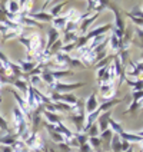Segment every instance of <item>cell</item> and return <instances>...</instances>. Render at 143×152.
<instances>
[{
    "mask_svg": "<svg viewBox=\"0 0 143 152\" xmlns=\"http://www.w3.org/2000/svg\"><path fill=\"white\" fill-rule=\"evenodd\" d=\"M112 112L113 110H107V112H103L99 115V118L96 122H99L97 124V126H99V131H100V134L103 131H106L107 128H109V119L112 118Z\"/></svg>",
    "mask_w": 143,
    "mask_h": 152,
    "instance_id": "5b68a950",
    "label": "cell"
},
{
    "mask_svg": "<svg viewBox=\"0 0 143 152\" xmlns=\"http://www.w3.org/2000/svg\"><path fill=\"white\" fill-rule=\"evenodd\" d=\"M25 144L29 149H34V151H42V149L44 151V148L47 146V145L44 144V141H43V138L40 136L39 132H32L30 135L27 136Z\"/></svg>",
    "mask_w": 143,
    "mask_h": 152,
    "instance_id": "6da1fadb",
    "label": "cell"
},
{
    "mask_svg": "<svg viewBox=\"0 0 143 152\" xmlns=\"http://www.w3.org/2000/svg\"><path fill=\"white\" fill-rule=\"evenodd\" d=\"M27 17H30V19H33L36 22H52L53 20V17L50 16V13H46V12H39V13H32V12H29Z\"/></svg>",
    "mask_w": 143,
    "mask_h": 152,
    "instance_id": "30bf717a",
    "label": "cell"
},
{
    "mask_svg": "<svg viewBox=\"0 0 143 152\" xmlns=\"http://www.w3.org/2000/svg\"><path fill=\"white\" fill-rule=\"evenodd\" d=\"M120 139H123V141H127V142H130V144H143V138L140 136H137L136 134H127V132H122L120 134Z\"/></svg>",
    "mask_w": 143,
    "mask_h": 152,
    "instance_id": "8fae6325",
    "label": "cell"
},
{
    "mask_svg": "<svg viewBox=\"0 0 143 152\" xmlns=\"http://www.w3.org/2000/svg\"><path fill=\"white\" fill-rule=\"evenodd\" d=\"M97 17H99V13H93L89 19L83 20V23H82V25H80V27L77 29V33H79V36H84V33L89 30V27L94 23V20H96Z\"/></svg>",
    "mask_w": 143,
    "mask_h": 152,
    "instance_id": "52a82bcc",
    "label": "cell"
},
{
    "mask_svg": "<svg viewBox=\"0 0 143 152\" xmlns=\"http://www.w3.org/2000/svg\"><path fill=\"white\" fill-rule=\"evenodd\" d=\"M54 106H56L57 112H65V113L72 112V106L68 103H63V102H54Z\"/></svg>",
    "mask_w": 143,
    "mask_h": 152,
    "instance_id": "cb8c5ba5",
    "label": "cell"
},
{
    "mask_svg": "<svg viewBox=\"0 0 143 152\" xmlns=\"http://www.w3.org/2000/svg\"><path fill=\"white\" fill-rule=\"evenodd\" d=\"M66 23H68V20H66L65 17L57 16V17H54V19L52 20V27L56 29V30L59 32V30H63V29L66 27Z\"/></svg>",
    "mask_w": 143,
    "mask_h": 152,
    "instance_id": "5bb4252c",
    "label": "cell"
},
{
    "mask_svg": "<svg viewBox=\"0 0 143 152\" xmlns=\"http://www.w3.org/2000/svg\"><path fill=\"white\" fill-rule=\"evenodd\" d=\"M143 99V91H139V92H132V101L137 102Z\"/></svg>",
    "mask_w": 143,
    "mask_h": 152,
    "instance_id": "f546056e",
    "label": "cell"
},
{
    "mask_svg": "<svg viewBox=\"0 0 143 152\" xmlns=\"http://www.w3.org/2000/svg\"><path fill=\"white\" fill-rule=\"evenodd\" d=\"M37 66V63L36 62H26V60H19V68L22 70V73H26V75H29L34 68Z\"/></svg>",
    "mask_w": 143,
    "mask_h": 152,
    "instance_id": "4fadbf2b",
    "label": "cell"
},
{
    "mask_svg": "<svg viewBox=\"0 0 143 152\" xmlns=\"http://www.w3.org/2000/svg\"><path fill=\"white\" fill-rule=\"evenodd\" d=\"M126 152H133V146H132V148H130L129 151H126Z\"/></svg>",
    "mask_w": 143,
    "mask_h": 152,
    "instance_id": "e575fe53",
    "label": "cell"
},
{
    "mask_svg": "<svg viewBox=\"0 0 143 152\" xmlns=\"http://www.w3.org/2000/svg\"><path fill=\"white\" fill-rule=\"evenodd\" d=\"M109 43H110V48L113 52H118L119 50V45H120V39H119L116 34H112L109 37Z\"/></svg>",
    "mask_w": 143,
    "mask_h": 152,
    "instance_id": "603a6c76",
    "label": "cell"
},
{
    "mask_svg": "<svg viewBox=\"0 0 143 152\" xmlns=\"http://www.w3.org/2000/svg\"><path fill=\"white\" fill-rule=\"evenodd\" d=\"M126 75L127 76H137V72H136V66L133 62H130L129 63V66L126 69Z\"/></svg>",
    "mask_w": 143,
    "mask_h": 152,
    "instance_id": "f1b7e54d",
    "label": "cell"
},
{
    "mask_svg": "<svg viewBox=\"0 0 143 152\" xmlns=\"http://www.w3.org/2000/svg\"><path fill=\"white\" fill-rule=\"evenodd\" d=\"M66 4V1H60V3H56L54 4V7L50 10V16L54 19V17L60 16V12H62V9H63V6Z\"/></svg>",
    "mask_w": 143,
    "mask_h": 152,
    "instance_id": "7402d4cb",
    "label": "cell"
},
{
    "mask_svg": "<svg viewBox=\"0 0 143 152\" xmlns=\"http://www.w3.org/2000/svg\"><path fill=\"white\" fill-rule=\"evenodd\" d=\"M137 136H140V138H143V131H139V132H135Z\"/></svg>",
    "mask_w": 143,
    "mask_h": 152,
    "instance_id": "d6a6232c",
    "label": "cell"
},
{
    "mask_svg": "<svg viewBox=\"0 0 143 152\" xmlns=\"http://www.w3.org/2000/svg\"><path fill=\"white\" fill-rule=\"evenodd\" d=\"M0 151H1V146H0Z\"/></svg>",
    "mask_w": 143,
    "mask_h": 152,
    "instance_id": "8d00e7d4",
    "label": "cell"
},
{
    "mask_svg": "<svg viewBox=\"0 0 143 152\" xmlns=\"http://www.w3.org/2000/svg\"><path fill=\"white\" fill-rule=\"evenodd\" d=\"M0 129L3 131V132H7V134H12L10 132V128H9V125H7V121L3 118L1 115H0Z\"/></svg>",
    "mask_w": 143,
    "mask_h": 152,
    "instance_id": "83f0119b",
    "label": "cell"
},
{
    "mask_svg": "<svg viewBox=\"0 0 143 152\" xmlns=\"http://www.w3.org/2000/svg\"><path fill=\"white\" fill-rule=\"evenodd\" d=\"M3 4H4V6H7V7H4V9L7 10L9 13H12V15H19V13H20V10H22V7H20V1L9 0V1L3 3Z\"/></svg>",
    "mask_w": 143,
    "mask_h": 152,
    "instance_id": "7c38bea8",
    "label": "cell"
},
{
    "mask_svg": "<svg viewBox=\"0 0 143 152\" xmlns=\"http://www.w3.org/2000/svg\"><path fill=\"white\" fill-rule=\"evenodd\" d=\"M93 152H110V151H102L100 149V151H93Z\"/></svg>",
    "mask_w": 143,
    "mask_h": 152,
    "instance_id": "836d02e7",
    "label": "cell"
},
{
    "mask_svg": "<svg viewBox=\"0 0 143 152\" xmlns=\"http://www.w3.org/2000/svg\"><path fill=\"white\" fill-rule=\"evenodd\" d=\"M109 128L113 131V134L115 135H120L122 132H123V128H122V125L119 124V122H116L115 119H109Z\"/></svg>",
    "mask_w": 143,
    "mask_h": 152,
    "instance_id": "ffe728a7",
    "label": "cell"
},
{
    "mask_svg": "<svg viewBox=\"0 0 143 152\" xmlns=\"http://www.w3.org/2000/svg\"><path fill=\"white\" fill-rule=\"evenodd\" d=\"M127 83L132 86L133 92H139V91H143V79H139V80H130L129 77H125Z\"/></svg>",
    "mask_w": 143,
    "mask_h": 152,
    "instance_id": "d6986e66",
    "label": "cell"
},
{
    "mask_svg": "<svg viewBox=\"0 0 143 152\" xmlns=\"http://www.w3.org/2000/svg\"><path fill=\"white\" fill-rule=\"evenodd\" d=\"M0 152H13V148H12V146H7V145H3Z\"/></svg>",
    "mask_w": 143,
    "mask_h": 152,
    "instance_id": "1f68e13d",
    "label": "cell"
},
{
    "mask_svg": "<svg viewBox=\"0 0 143 152\" xmlns=\"http://www.w3.org/2000/svg\"><path fill=\"white\" fill-rule=\"evenodd\" d=\"M59 39H60V33H59V32H57L56 29H53V27H52V29H49V30H47V40H46V49L49 50V49H50L52 46L57 42Z\"/></svg>",
    "mask_w": 143,
    "mask_h": 152,
    "instance_id": "9c48e42d",
    "label": "cell"
},
{
    "mask_svg": "<svg viewBox=\"0 0 143 152\" xmlns=\"http://www.w3.org/2000/svg\"><path fill=\"white\" fill-rule=\"evenodd\" d=\"M43 115L46 116L47 124H50V125H56V124L62 122V116L56 115V113H52V112H47V110H43Z\"/></svg>",
    "mask_w": 143,
    "mask_h": 152,
    "instance_id": "2e32d148",
    "label": "cell"
},
{
    "mask_svg": "<svg viewBox=\"0 0 143 152\" xmlns=\"http://www.w3.org/2000/svg\"><path fill=\"white\" fill-rule=\"evenodd\" d=\"M110 149L113 152H122V141H120V136L119 135L113 134V138L110 141Z\"/></svg>",
    "mask_w": 143,
    "mask_h": 152,
    "instance_id": "e0dca14e",
    "label": "cell"
},
{
    "mask_svg": "<svg viewBox=\"0 0 143 152\" xmlns=\"http://www.w3.org/2000/svg\"><path fill=\"white\" fill-rule=\"evenodd\" d=\"M99 132H100V131H99V126H97V122H94L92 126L89 128V131L86 132V135L89 136V138H94V136L99 135Z\"/></svg>",
    "mask_w": 143,
    "mask_h": 152,
    "instance_id": "d4e9b609",
    "label": "cell"
},
{
    "mask_svg": "<svg viewBox=\"0 0 143 152\" xmlns=\"http://www.w3.org/2000/svg\"><path fill=\"white\" fill-rule=\"evenodd\" d=\"M130 148H132V144H130V142H127V141H123V139H122V152L129 151Z\"/></svg>",
    "mask_w": 143,
    "mask_h": 152,
    "instance_id": "4dcf8cb0",
    "label": "cell"
},
{
    "mask_svg": "<svg viewBox=\"0 0 143 152\" xmlns=\"http://www.w3.org/2000/svg\"><path fill=\"white\" fill-rule=\"evenodd\" d=\"M13 85H15V86H16L22 93H25V95L27 93V88H29V85H27V79H25V77H17V79H15Z\"/></svg>",
    "mask_w": 143,
    "mask_h": 152,
    "instance_id": "9a60e30c",
    "label": "cell"
},
{
    "mask_svg": "<svg viewBox=\"0 0 143 152\" xmlns=\"http://www.w3.org/2000/svg\"><path fill=\"white\" fill-rule=\"evenodd\" d=\"M83 85H84L83 82H77V83H63V82H60V80H56L52 86H49V89L56 93H70L72 91H75V89L83 86Z\"/></svg>",
    "mask_w": 143,
    "mask_h": 152,
    "instance_id": "7a4b0ae2",
    "label": "cell"
},
{
    "mask_svg": "<svg viewBox=\"0 0 143 152\" xmlns=\"http://www.w3.org/2000/svg\"><path fill=\"white\" fill-rule=\"evenodd\" d=\"M12 148H13V152H29L30 149L26 146V144L23 141H20V139H17L15 144L12 145Z\"/></svg>",
    "mask_w": 143,
    "mask_h": 152,
    "instance_id": "44dd1931",
    "label": "cell"
},
{
    "mask_svg": "<svg viewBox=\"0 0 143 152\" xmlns=\"http://www.w3.org/2000/svg\"><path fill=\"white\" fill-rule=\"evenodd\" d=\"M139 145H140V146H142V149H143V144H139Z\"/></svg>",
    "mask_w": 143,
    "mask_h": 152,
    "instance_id": "d590c367",
    "label": "cell"
},
{
    "mask_svg": "<svg viewBox=\"0 0 143 152\" xmlns=\"http://www.w3.org/2000/svg\"><path fill=\"white\" fill-rule=\"evenodd\" d=\"M84 109H82L80 112H77V113H73L72 116H69V119L73 122L77 128V132H80L82 134V129H83V125H84Z\"/></svg>",
    "mask_w": 143,
    "mask_h": 152,
    "instance_id": "8992f818",
    "label": "cell"
},
{
    "mask_svg": "<svg viewBox=\"0 0 143 152\" xmlns=\"http://www.w3.org/2000/svg\"><path fill=\"white\" fill-rule=\"evenodd\" d=\"M17 139V135L16 134H7L6 136H3V138H0V144H3V145H7V146H12V145L16 142Z\"/></svg>",
    "mask_w": 143,
    "mask_h": 152,
    "instance_id": "ac0fdd59",
    "label": "cell"
},
{
    "mask_svg": "<svg viewBox=\"0 0 143 152\" xmlns=\"http://www.w3.org/2000/svg\"><path fill=\"white\" fill-rule=\"evenodd\" d=\"M110 29H113V26L112 25H103V26H99L97 29H93V30H90V32H87V34H84V36H86V39H87V40H90V39L96 37V36L106 34V32L110 30Z\"/></svg>",
    "mask_w": 143,
    "mask_h": 152,
    "instance_id": "ba28073f",
    "label": "cell"
},
{
    "mask_svg": "<svg viewBox=\"0 0 143 152\" xmlns=\"http://www.w3.org/2000/svg\"><path fill=\"white\" fill-rule=\"evenodd\" d=\"M75 138L77 139V142H79V146H82V145H84V144H87V141H89V136L86 135V134H80V132L75 134Z\"/></svg>",
    "mask_w": 143,
    "mask_h": 152,
    "instance_id": "484cf974",
    "label": "cell"
},
{
    "mask_svg": "<svg viewBox=\"0 0 143 152\" xmlns=\"http://www.w3.org/2000/svg\"><path fill=\"white\" fill-rule=\"evenodd\" d=\"M10 92L13 93V96H15V99H16L17 102V108L23 112V115H25L26 119H29V121H32V116H33V112L30 110V108H29V105H27V102H26V99H23L19 93L15 91V89H10Z\"/></svg>",
    "mask_w": 143,
    "mask_h": 152,
    "instance_id": "3957f363",
    "label": "cell"
},
{
    "mask_svg": "<svg viewBox=\"0 0 143 152\" xmlns=\"http://www.w3.org/2000/svg\"><path fill=\"white\" fill-rule=\"evenodd\" d=\"M97 108H99V101H97L96 93L93 92V93H90V96L86 99V103H84V113H86V115H90V113H93Z\"/></svg>",
    "mask_w": 143,
    "mask_h": 152,
    "instance_id": "277c9868",
    "label": "cell"
},
{
    "mask_svg": "<svg viewBox=\"0 0 143 152\" xmlns=\"http://www.w3.org/2000/svg\"><path fill=\"white\" fill-rule=\"evenodd\" d=\"M49 135H50L52 141H53L54 144H62V142H66V139L60 135V134H57V132H49Z\"/></svg>",
    "mask_w": 143,
    "mask_h": 152,
    "instance_id": "4316f807",
    "label": "cell"
}]
</instances>
